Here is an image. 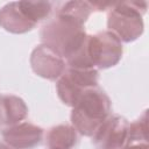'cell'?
<instances>
[{
  "instance_id": "7a4b0ae2",
  "label": "cell",
  "mask_w": 149,
  "mask_h": 149,
  "mask_svg": "<svg viewBox=\"0 0 149 149\" xmlns=\"http://www.w3.org/2000/svg\"><path fill=\"white\" fill-rule=\"evenodd\" d=\"M40 36L42 44L48 45L66 61L84 44L87 34L84 24L56 14L54 19L42 26Z\"/></svg>"
},
{
  "instance_id": "9c48e42d",
  "label": "cell",
  "mask_w": 149,
  "mask_h": 149,
  "mask_svg": "<svg viewBox=\"0 0 149 149\" xmlns=\"http://www.w3.org/2000/svg\"><path fill=\"white\" fill-rule=\"evenodd\" d=\"M22 1H12L0 9V27L12 34H26L36 27Z\"/></svg>"
},
{
  "instance_id": "ba28073f",
  "label": "cell",
  "mask_w": 149,
  "mask_h": 149,
  "mask_svg": "<svg viewBox=\"0 0 149 149\" xmlns=\"http://www.w3.org/2000/svg\"><path fill=\"white\" fill-rule=\"evenodd\" d=\"M43 135V128L26 121L5 127L2 130V139L12 149H34L41 144Z\"/></svg>"
},
{
  "instance_id": "52a82bcc",
  "label": "cell",
  "mask_w": 149,
  "mask_h": 149,
  "mask_svg": "<svg viewBox=\"0 0 149 149\" xmlns=\"http://www.w3.org/2000/svg\"><path fill=\"white\" fill-rule=\"evenodd\" d=\"M30 66L38 77L56 80L65 71L66 63L51 48L45 44H40L31 51Z\"/></svg>"
},
{
  "instance_id": "5b68a950",
  "label": "cell",
  "mask_w": 149,
  "mask_h": 149,
  "mask_svg": "<svg viewBox=\"0 0 149 149\" xmlns=\"http://www.w3.org/2000/svg\"><path fill=\"white\" fill-rule=\"evenodd\" d=\"M98 78L99 72L97 69L68 68L57 79V95L64 105L73 107L84 91L98 86Z\"/></svg>"
},
{
  "instance_id": "5bb4252c",
  "label": "cell",
  "mask_w": 149,
  "mask_h": 149,
  "mask_svg": "<svg viewBox=\"0 0 149 149\" xmlns=\"http://www.w3.org/2000/svg\"><path fill=\"white\" fill-rule=\"evenodd\" d=\"M0 149H12L9 146H7L6 143H2V142H0Z\"/></svg>"
},
{
  "instance_id": "3957f363",
  "label": "cell",
  "mask_w": 149,
  "mask_h": 149,
  "mask_svg": "<svg viewBox=\"0 0 149 149\" xmlns=\"http://www.w3.org/2000/svg\"><path fill=\"white\" fill-rule=\"evenodd\" d=\"M147 8V1L113 2L107 14V30L125 43L137 40L144 30L142 17Z\"/></svg>"
},
{
  "instance_id": "277c9868",
  "label": "cell",
  "mask_w": 149,
  "mask_h": 149,
  "mask_svg": "<svg viewBox=\"0 0 149 149\" xmlns=\"http://www.w3.org/2000/svg\"><path fill=\"white\" fill-rule=\"evenodd\" d=\"M86 47L90 61L97 70L113 68L122 58V42L109 30L87 35Z\"/></svg>"
},
{
  "instance_id": "30bf717a",
  "label": "cell",
  "mask_w": 149,
  "mask_h": 149,
  "mask_svg": "<svg viewBox=\"0 0 149 149\" xmlns=\"http://www.w3.org/2000/svg\"><path fill=\"white\" fill-rule=\"evenodd\" d=\"M28 116V107L23 99L13 94L0 95V125L9 127L22 122Z\"/></svg>"
},
{
  "instance_id": "7c38bea8",
  "label": "cell",
  "mask_w": 149,
  "mask_h": 149,
  "mask_svg": "<svg viewBox=\"0 0 149 149\" xmlns=\"http://www.w3.org/2000/svg\"><path fill=\"white\" fill-rule=\"evenodd\" d=\"M123 149H149L148 141V111L128 125Z\"/></svg>"
},
{
  "instance_id": "6da1fadb",
  "label": "cell",
  "mask_w": 149,
  "mask_h": 149,
  "mask_svg": "<svg viewBox=\"0 0 149 149\" xmlns=\"http://www.w3.org/2000/svg\"><path fill=\"white\" fill-rule=\"evenodd\" d=\"M112 102L98 86L90 87L80 95L71 111V126L83 136L92 137L101 123L111 115Z\"/></svg>"
},
{
  "instance_id": "8fae6325",
  "label": "cell",
  "mask_w": 149,
  "mask_h": 149,
  "mask_svg": "<svg viewBox=\"0 0 149 149\" xmlns=\"http://www.w3.org/2000/svg\"><path fill=\"white\" fill-rule=\"evenodd\" d=\"M78 143V133L71 126L61 123L51 127L45 135L48 149H74Z\"/></svg>"
},
{
  "instance_id": "8992f818",
  "label": "cell",
  "mask_w": 149,
  "mask_h": 149,
  "mask_svg": "<svg viewBox=\"0 0 149 149\" xmlns=\"http://www.w3.org/2000/svg\"><path fill=\"white\" fill-rule=\"evenodd\" d=\"M129 122L121 115H109L92 136L97 149H123Z\"/></svg>"
},
{
  "instance_id": "4fadbf2b",
  "label": "cell",
  "mask_w": 149,
  "mask_h": 149,
  "mask_svg": "<svg viewBox=\"0 0 149 149\" xmlns=\"http://www.w3.org/2000/svg\"><path fill=\"white\" fill-rule=\"evenodd\" d=\"M92 12L93 8L90 1H68L61 6V8L57 10V14L84 24Z\"/></svg>"
}]
</instances>
